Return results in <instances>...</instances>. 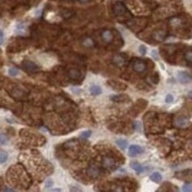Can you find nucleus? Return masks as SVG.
Masks as SVG:
<instances>
[{
	"label": "nucleus",
	"mask_w": 192,
	"mask_h": 192,
	"mask_svg": "<svg viewBox=\"0 0 192 192\" xmlns=\"http://www.w3.org/2000/svg\"><path fill=\"white\" fill-rule=\"evenodd\" d=\"M87 174L92 179H96L100 176L101 175V170L99 169V167L95 165H91L89 166V168L87 169Z\"/></svg>",
	"instance_id": "4"
},
{
	"label": "nucleus",
	"mask_w": 192,
	"mask_h": 192,
	"mask_svg": "<svg viewBox=\"0 0 192 192\" xmlns=\"http://www.w3.org/2000/svg\"><path fill=\"white\" fill-rule=\"evenodd\" d=\"M91 134H92V132L90 130H85L81 134V137L82 139H88L89 137H90Z\"/></svg>",
	"instance_id": "23"
},
{
	"label": "nucleus",
	"mask_w": 192,
	"mask_h": 192,
	"mask_svg": "<svg viewBox=\"0 0 192 192\" xmlns=\"http://www.w3.org/2000/svg\"><path fill=\"white\" fill-rule=\"evenodd\" d=\"M151 81L154 84H157V83H159V74L158 73H156V74H152V76L151 77Z\"/></svg>",
	"instance_id": "22"
},
{
	"label": "nucleus",
	"mask_w": 192,
	"mask_h": 192,
	"mask_svg": "<svg viewBox=\"0 0 192 192\" xmlns=\"http://www.w3.org/2000/svg\"><path fill=\"white\" fill-rule=\"evenodd\" d=\"M22 68L23 69L27 72V73H31V74H33V73H36V72H38L39 71V67L36 64V63H34V62H32V61H30V60H25V61H23L22 62Z\"/></svg>",
	"instance_id": "3"
},
{
	"label": "nucleus",
	"mask_w": 192,
	"mask_h": 192,
	"mask_svg": "<svg viewBox=\"0 0 192 192\" xmlns=\"http://www.w3.org/2000/svg\"><path fill=\"white\" fill-rule=\"evenodd\" d=\"M187 122V121L186 120H184L183 118H179L176 120V124L178 125V126H181V127H182V126H184L185 124Z\"/></svg>",
	"instance_id": "27"
},
{
	"label": "nucleus",
	"mask_w": 192,
	"mask_h": 192,
	"mask_svg": "<svg viewBox=\"0 0 192 192\" xmlns=\"http://www.w3.org/2000/svg\"><path fill=\"white\" fill-rule=\"evenodd\" d=\"M8 73L11 76H16L18 74H19V70L15 68H11L8 70Z\"/></svg>",
	"instance_id": "25"
},
{
	"label": "nucleus",
	"mask_w": 192,
	"mask_h": 192,
	"mask_svg": "<svg viewBox=\"0 0 192 192\" xmlns=\"http://www.w3.org/2000/svg\"><path fill=\"white\" fill-rule=\"evenodd\" d=\"M144 152V149L140 146V145H137V144H132L130 145L129 147V150H128V155L130 157H136L139 154H142Z\"/></svg>",
	"instance_id": "6"
},
{
	"label": "nucleus",
	"mask_w": 192,
	"mask_h": 192,
	"mask_svg": "<svg viewBox=\"0 0 192 192\" xmlns=\"http://www.w3.org/2000/svg\"><path fill=\"white\" fill-rule=\"evenodd\" d=\"M111 100L116 103H121V102H125V101H128L129 97L127 95H123V94H120V95H112L111 96Z\"/></svg>",
	"instance_id": "13"
},
{
	"label": "nucleus",
	"mask_w": 192,
	"mask_h": 192,
	"mask_svg": "<svg viewBox=\"0 0 192 192\" xmlns=\"http://www.w3.org/2000/svg\"><path fill=\"white\" fill-rule=\"evenodd\" d=\"M8 159V154L5 151H0V163L3 164L5 162H6Z\"/></svg>",
	"instance_id": "20"
},
{
	"label": "nucleus",
	"mask_w": 192,
	"mask_h": 192,
	"mask_svg": "<svg viewBox=\"0 0 192 192\" xmlns=\"http://www.w3.org/2000/svg\"><path fill=\"white\" fill-rule=\"evenodd\" d=\"M53 186V181L52 179H48L46 181V183H45V187L46 188H51Z\"/></svg>",
	"instance_id": "29"
},
{
	"label": "nucleus",
	"mask_w": 192,
	"mask_h": 192,
	"mask_svg": "<svg viewBox=\"0 0 192 192\" xmlns=\"http://www.w3.org/2000/svg\"><path fill=\"white\" fill-rule=\"evenodd\" d=\"M68 76L69 79L72 80V81H79L81 76H82V73L78 69L72 68L68 71Z\"/></svg>",
	"instance_id": "9"
},
{
	"label": "nucleus",
	"mask_w": 192,
	"mask_h": 192,
	"mask_svg": "<svg viewBox=\"0 0 192 192\" xmlns=\"http://www.w3.org/2000/svg\"><path fill=\"white\" fill-rule=\"evenodd\" d=\"M132 67H133L134 71L137 72V74H143L146 71V68H147L145 61H143V59H139V58L136 59L133 62Z\"/></svg>",
	"instance_id": "1"
},
{
	"label": "nucleus",
	"mask_w": 192,
	"mask_h": 192,
	"mask_svg": "<svg viewBox=\"0 0 192 192\" xmlns=\"http://www.w3.org/2000/svg\"><path fill=\"white\" fill-rule=\"evenodd\" d=\"M116 144L121 149V150H126L128 146V142L126 139H118L116 140Z\"/></svg>",
	"instance_id": "17"
},
{
	"label": "nucleus",
	"mask_w": 192,
	"mask_h": 192,
	"mask_svg": "<svg viewBox=\"0 0 192 192\" xmlns=\"http://www.w3.org/2000/svg\"><path fill=\"white\" fill-rule=\"evenodd\" d=\"M90 92L93 96H97V95H100L102 93V89L98 85H92L90 88Z\"/></svg>",
	"instance_id": "16"
},
{
	"label": "nucleus",
	"mask_w": 192,
	"mask_h": 192,
	"mask_svg": "<svg viewBox=\"0 0 192 192\" xmlns=\"http://www.w3.org/2000/svg\"><path fill=\"white\" fill-rule=\"evenodd\" d=\"M90 0H79V2H81L82 4H85V3H88Z\"/></svg>",
	"instance_id": "33"
},
{
	"label": "nucleus",
	"mask_w": 192,
	"mask_h": 192,
	"mask_svg": "<svg viewBox=\"0 0 192 192\" xmlns=\"http://www.w3.org/2000/svg\"><path fill=\"white\" fill-rule=\"evenodd\" d=\"M184 58H185L186 61H187V62H189L190 67V64H191V61H192V52L190 51V50L189 52H185Z\"/></svg>",
	"instance_id": "21"
},
{
	"label": "nucleus",
	"mask_w": 192,
	"mask_h": 192,
	"mask_svg": "<svg viewBox=\"0 0 192 192\" xmlns=\"http://www.w3.org/2000/svg\"><path fill=\"white\" fill-rule=\"evenodd\" d=\"M126 62H127L126 58H124L122 55L121 54L115 55V56L113 57V58H112V63H113L115 66L120 67V68L125 66V65H126Z\"/></svg>",
	"instance_id": "10"
},
{
	"label": "nucleus",
	"mask_w": 192,
	"mask_h": 192,
	"mask_svg": "<svg viewBox=\"0 0 192 192\" xmlns=\"http://www.w3.org/2000/svg\"><path fill=\"white\" fill-rule=\"evenodd\" d=\"M151 55H153L154 57H155V58L157 59L158 58H157V53H156V51H152V52H151Z\"/></svg>",
	"instance_id": "32"
},
{
	"label": "nucleus",
	"mask_w": 192,
	"mask_h": 192,
	"mask_svg": "<svg viewBox=\"0 0 192 192\" xmlns=\"http://www.w3.org/2000/svg\"><path fill=\"white\" fill-rule=\"evenodd\" d=\"M4 42V33L2 32V30L0 29V45L3 43Z\"/></svg>",
	"instance_id": "31"
},
{
	"label": "nucleus",
	"mask_w": 192,
	"mask_h": 192,
	"mask_svg": "<svg viewBox=\"0 0 192 192\" xmlns=\"http://www.w3.org/2000/svg\"><path fill=\"white\" fill-rule=\"evenodd\" d=\"M182 190L183 191H189L190 192L192 190H191V183L189 182V183H185L183 186H182Z\"/></svg>",
	"instance_id": "26"
},
{
	"label": "nucleus",
	"mask_w": 192,
	"mask_h": 192,
	"mask_svg": "<svg viewBox=\"0 0 192 192\" xmlns=\"http://www.w3.org/2000/svg\"><path fill=\"white\" fill-rule=\"evenodd\" d=\"M102 164H103V166L105 168V169H108L110 171L112 170H114L117 166H116V162H115V159L111 157V156H105L103 158V161H102Z\"/></svg>",
	"instance_id": "2"
},
{
	"label": "nucleus",
	"mask_w": 192,
	"mask_h": 192,
	"mask_svg": "<svg viewBox=\"0 0 192 192\" xmlns=\"http://www.w3.org/2000/svg\"><path fill=\"white\" fill-rule=\"evenodd\" d=\"M7 141H8V138L5 134H0V144L1 145L5 144L7 143Z\"/></svg>",
	"instance_id": "24"
},
{
	"label": "nucleus",
	"mask_w": 192,
	"mask_h": 192,
	"mask_svg": "<svg viewBox=\"0 0 192 192\" xmlns=\"http://www.w3.org/2000/svg\"><path fill=\"white\" fill-rule=\"evenodd\" d=\"M139 52L142 55H145L146 54V52H147V48L144 45H141L139 47Z\"/></svg>",
	"instance_id": "28"
},
{
	"label": "nucleus",
	"mask_w": 192,
	"mask_h": 192,
	"mask_svg": "<svg viewBox=\"0 0 192 192\" xmlns=\"http://www.w3.org/2000/svg\"><path fill=\"white\" fill-rule=\"evenodd\" d=\"M179 81L182 84H187L191 82V75L186 71H181L178 73Z\"/></svg>",
	"instance_id": "8"
},
{
	"label": "nucleus",
	"mask_w": 192,
	"mask_h": 192,
	"mask_svg": "<svg viewBox=\"0 0 192 192\" xmlns=\"http://www.w3.org/2000/svg\"><path fill=\"white\" fill-rule=\"evenodd\" d=\"M82 45L86 48H92L95 46V42L93 41L92 38L90 37H85L83 38V40L82 42Z\"/></svg>",
	"instance_id": "15"
},
{
	"label": "nucleus",
	"mask_w": 192,
	"mask_h": 192,
	"mask_svg": "<svg viewBox=\"0 0 192 192\" xmlns=\"http://www.w3.org/2000/svg\"><path fill=\"white\" fill-rule=\"evenodd\" d=\"M147 105H148V101H147V100H144V99H142V98L137 100V106H139L141 109H144V108H146Z\"/></svg>",
	"instance_id": "19"
},
{
	"label": "nucleus",
	"mask_w": 192,
	"mask_h": 192,
	"mask_svg": "<svg viewBox=\"0 0 192 192\" xmlns=\"http://www.w3.org/2000/svg\"><path fill=\"white\" fill-rule=\"evenodd\" d=\"M107 84L109 86H111L113 90H125L127 88V84H125L123 82H116V81H113V80L108 81Z\"/></svg>",
	"instance_id": "7"
},
{
	"label": "nucleus",
	"mask_w": 192,
	"mask_h": 192,
	"mask_svg": "<svg viewBox=\"0 0 192 192\" xmlns=\"http://www.w3.org/2000/svg\"><path fill=\"white\" fill-rule=\"evenodd\" d=\"M126 11L127 10H126L125 5L121 2L116 3L112 7V12H113L114 15H116V16H122L125 14Z\"/></svg>",
	"instance_id": "5"
},
{
	"label": "nucleus",
	"mask_w": 192,
	"mask_h": 192,
	"mask_svg": "<svg viewBox=\"0 0 192 192\" xmlns=\"http://www.w3.org/2000/svg\"><path fill=\"white\" fill-rule=\"evenodd\" d=\"M165 36H166V33L164 30H158L153 33V39L158 42L164 41Z\"/></svg>",
	"instance_id": "12"
},
{
	"label": "nucleus",
	"mask_w": 192,
	"mask_h": 192,
	"mask_svg": "<svg viewBox=\"0 0 192 192\" xmlns=\"http://www.w3.org/2000/svg\"><path fill=\"white\" fill-rule=\"evenodd\" d=\"M165 100L166 103H172L174 101V96H172L171 94H168V95H166Z\"/></svg>",
	"instance_id": "30"
},
{
	"label": "nucleus",
	"mask_w": 192,
	"mask_h": 192,
	"mask_svg": "<svg viewBox=\"0 0 192 192\" xmlns=\"http://www.w3.org/2000/svg\"><path fill=\"white\" fill-rule=\"evenodd\" d=\"M102 39L104 40V42L110 43L113 41V34L112 32L109 30V29H105L102 32Z\"/></svg>",
	"instance_id": "11"
},
{
	"label": "nucleus",
	"mask_w": 192,
	"mask_h": 192,
	"mask_svg": "<svg viewBox=\"0 0 192 192\" xmlns=\"http://www.w3.org/2000/svg\"><path fill=\"white\" fill-rule=\"evenodd\" d=\"M150 179H151L153 182H155V183H159L162 181V175L159 173L155 172V173H153L152 175H150Z\"/></svg>",
	"instance_id": "18"
},
{
	"label": "nucleus",
	"mask_w": 192,
	"mask_h": 192,
	"mask_svg": "<svg viewBox=\"0 0 192 192\" xmlns=\"http://www.w3.org/2000/svg\"><path fill=\"white\" fill-rule=\"evenodd\" d=\"M130 166H131V168H132L134 171H136V173L138 174V175H140V174H142V173L143 172V165L140 164L139 162H137V161H133V162H131V163H130Z\"/></svg>",
	"instance_id": "14"
}]
</instances>
